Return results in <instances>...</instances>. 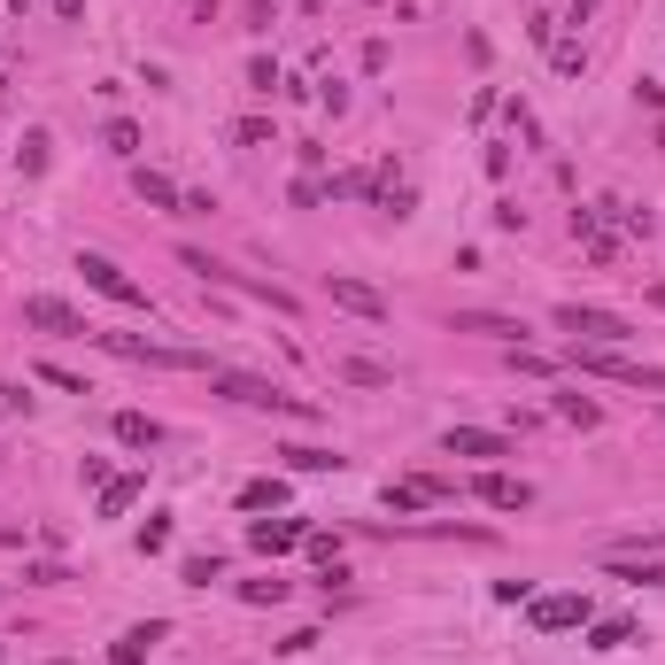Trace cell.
Segmentation results:
<instances>
[{
	"instance_id": "cell-27",
	"label": "cell",
	"mask_w": 665,
	"mask_h": 665,
	"mask_svg": "<svg viewBox=\"0 0 665 665\" xmlns=\"http://www.w3.org/2000/svg\"><path fill=\"white\" fill-rule=\"evenodd\" d=\"M109 147H116V155H140V124H132V116H116V124H109Z\"/></svg>"
},
{
	"instance_id": "cell-12",
	"label": "cell",
	"mask_w": 665,
	"mask_h": 665,
	"mask_svg": "<svg viewBox=\"0 0 665 665\" xmlns=\"http://www.w3.org/2000/svg\"><path fill=\"white\" fill-rule=\"evenodd\" d=\"M132 194H140L147 209H186V194H178V178L147 171V163H132Z\"/></svg>"
},
{
	"instance_id": "cell-6",
	"label": "cell",
	"mask_w": 665,
	"mask_h": 665,
	"mask_svg": "<svg viewBox=\"0 0 665 665\" xmlns=\"http://www.w3.org/2000/svg\"><path fill=\"white\" fill-rule=\"evenodd\" d=\"M449 333H480V341H526V318H503V310H457L449 318Z\"/></svg>"
},
{
	"instance_id": "cell-19",
	"label": "cell",
	"mask_w": 665,
	"mask_h": 665,
	"mask_svg": "<svg viewBox=\"0 0 665 665\" xmlns=\"http://www.w3.org/2000/svg\"><path fill=\"white\" fill-rule=\"evenodd\" d=\"M611 580H635V588H665V557H650V565H642V557H619V565H611Z\"/></svg>"
},
{
	"instance_id": "cell-2",
	"label": "cell",
	"mask_w": 665,
	"mask_h": 665,
	"mask_svg": "<svg viewBox=\"0 0 665 665\" xmlns=\"http://www.w3.org/2000/svg\"><path fill=\"white\" fill-rule=\"evenodd\" d=\"M557 333H573V348H619L635 341V325L619 310H596V302H557Z\"/></svg>"
},
{
	"instance_id": "cell-35",
	"label": "cell",
	"mask_w": 665,
	"mask_h": 665,
	"mask_svg": "<svg viewBox=\"0 0 665 665\" xmlns=\"http://www.w3.org/2000/svg\"><path fill=\"white\" fill-rule=\"evenodd\" d=\"M55 16H62V24H78V0H55Z\"/></svg>"
},
{
	"instance_id": "cell-33",
	"label": "cell",
	"mask_w": 665,
	"mask_h": 665,
	"mask_svg": "<svg viewBox=\"0 0 665 665\" xmlns=\"http://www.w3.org/2000/svg\"><path fill=\"white\" fill-rule=\"evenodd\" d=\"M8 410H31V395H24V387H0V418H8Z\"/></svg>"
},
{
	"instance_id": "cell-30",
	"label": "cell",
	"mask_w": 665,
	"mask_h": 665,
	"mask_svg": "<svg viewBox=\"0 0 665 665\" xmlns=\"http://www.w3.org/2000/svg\"><path fill=\"white\" fill-rule=\"evenodd\" d=\"M217 573H225V557H186V580H194V588H209Z\"/></svg>"
},
{
	"instance_id": "cell-18",
	"label": "cell",
	"mask_w": 665,
	"mask_h": 665,
	"mask_svg": "<svg viewBox=\"0 0 665 665\" xmlns=\"http://www.w3.org/2000/svg\"><path fill=\"white\" fill-rule=\"evenodd\" d=\"M279 457H287V472H341V457H333V449H310V441H294Z\"/></svg>"
},
{
	"instance_id": "cell-20",
	"label": "cell",
	"mask_w": 665,
	"mask_h": 665,
	"mask_svg": "<svg viewBox=\"0 0 665 665\" xmlns=\"http://www.w3.org/2000/svg\"><path fill=\"white\" fill-rule=\"evenodd\" d=\"M287 503V480H248L240 488V511H279Z\"/></svg>"
},
{
	"instance_id": "cell-17",
	"label": "cell",
	"mask_w": 665,
	"mask_h": 665,
	"mask_svg": "<svg viewBox=\"0 0 665 665\" xmlns=\"http://www.w3.org/2000/svg\"><path fill=\"white\" fill-rule=\"evenodd\" d=\"M627 642H635V619H596V627H588V650H627Z\"/></svg>"
},
{
	"instance_id": "cell-36",
	"label": "cell",
	"mask_w": 665,
	"mask_h": 665,
	"mask_svg": "<svg viewBox=\"0 0 665 665\" xmlns=\"http://www.w3.org/2000/svg\"><path fill=\"white\" fill-rule=\"evenodd\" d=\"M8 8H16V16H31V0H8Z\"/></svg>"
},
{
	"instance_id": "cell-26",
	"label": "cell",
	"mask_w": 665,
	"mask_h": 665,
	"mask_svg": "<svg viewBox=\"0 0 665 665\" xmlns=\"http://www.w3.org/2000/svg\"><path fill=\"white\" fill-rule=\"evenodd\" d=\"M550 62H557V78H580V70H588V55H580L573 39H557V47H550Z\"/></svg>"
},
{
	"instance_id": "cell-34",
	"label": "cell",
	"mask_w": 665,
	"mask_h": 665,
	"mask_svg": "<svg viewBox=\"0 0 665 665\" xmlns=\"http://www.w3.org/2000/svg\"><path fill=\"white\" fill-rule=\"evenodd\" d=\"M588 16H596V0H573V16H565V24H588Z\"/></svg>"
},
{
	"instance_id": "cell-23",
	"label": "cell",
	"mask_w": 665,
	"mask_h": 665,
	"mask_svg": "<svg viewBox=\"0 0 665 665\" xmlns=\"http://www.w3.org/2000/svg\"><path fill=\"white\" fill-rule=\"evenodd\" d=\"M16 171H47V132H24V147H16Z\"/></svg>"
},
{
	"instance_id": "cell-5",
	"label": "cell",
	"mask_w": 665,
	"mask_h": 665,
	"mask_svg": "<svg viewBox=\"0 0 665 665\" xmlns=\"http://www.w3.org/2000/svg\"><path fill=\"white\" fill-rule=\"evenodd\" d=\"M325 294H333V310H348V318H364V325H387V318H395V302H387L372 279H325Z\"/></svg>"
},
{
	"instance_id": "cell-1",
	"label": "cell",
	"mask_w": 665,
	"mask_h": 665,
	"mask_svg": "<svg viewBox=\"0 0 665 665\" xmlns=\"http://www.w3.org/2000/svg\"><path fill=\"white\" fill-rule=\"evenodd\" d=\"M209 387H217L225 403L271 410V418H302V426H310V418H325L318 403H302V395H287V387H271V379H256V372H225V364H217V372H209Z\"/></svg>"
},
{
	"instance_id": "cell-32",
	"label": "cell",
	"mask_w": 665,
	"mask_h": 665,
	"mask_svg": "<svg viewBox=\"0 0 665 665\" xmlns=\"http://www.w3.org/2000/svg\"><path fill=\"white\" fill-rule=\"evenodd\" d=\"M24 580H31V588H62L70 573H62V565H24Z\"/></svg>"
},
{
	"instance_id": "cell-15",
	"label": "cell",
	"mask_w": 665,
	"mask_h": 665,
	"mask_svg": "<svg viewBox=\"0 0 665 665\" xmlns=\"http://www.w3.org/2000/svg\"><path fill=\"white\" fill-rule=\"evenodd\" d=\"M116 441H124V449H155V441H163V426H155L147 410H116Z\"/></svg>"
},
{
	"instance_id": "cell-16",
	"label": "cell",
	"mask_w": 665,
	"mask_h": 665,
	"mask_svg": "<svg viewBox=\"0 0 665 665\" xmlns=\"http://www.w3.org/2000/svg\"><path fill=\"white\" fill-rule=\"evenodd\" d=\"M333 372H341L348 387H395V372H387V364H372V356H341Z\"/></svg>"
},
{
	"instance_id": "cell-14",
	"label": "cell",
	"mask_w": 665,
	"mask_h": 665,
	"mask_svg": "<svg viewBox=\"0 0 665 665\" xmlns=\"http://www.w3.org/2000/svg\"><path fill=\"white\" fill-rule=\"evenodd\" d=\"M441 480H387V511H426V503H441Z\"/></svg>"
},
{
	"instance_id": "cell-13",
	"label": "cell",
	"mask_w": 665,
	"mask_h": 665,
	"mask_svg": "<svg viewBox=\"0 0 665 665\" xmlns=\"http://www.w3.org/2000/svg\"><path fill=\"white\" fill-rule=\"evenodd\" d=\"M140 495H147L140 472H109V480H101V519H124V511H132Z\"/></svg>"
},
{
	"instance_id": "cell-28",
	"label": "cell",
	"mask_w": 665,
	"mask_h": 665,
	"mask_svg": "<svg viewBox=\"0 0 665 665\" xmlns=\"http://www.w3.org/2000/svg\"><path fill=\"white\" fill-rule=\"evenodd\" d=\"M39 379H47V387H62V395H93L86 379H78V372H62V364H39Z\"/></svg>"
},
{
	"instance_id": "cell-8",
	"label": "cell",
	"mask_w": 665,
	"mask_h": 665,
	"mask_svg": "<svg viewBox=\"0 0 665 665\" xmlns=\"http://www.w3.org/2000/svg\"><path fill=\"white\" fill-rule=\"evenodd\" d=\"M472 495H480L488 511H526V503H534V488H526V480H511V472H480V480H472Z\"/></svg>"
},
{
	"instance_id": "cell-4",
	"label": "cell",
	"mask_w": 665,
	"mask_h": 665,
	"mask_svg": "<svg viewBox=\"0 0 665 665\" xmlns=\"http://www.w3.org/2000/svg\"><path fill=\"white\" fill-rule=\"evenodd\" d=\"M24 325L55 333V341H86V333H93V325H86V310H70L62 294H31V302H24Z\"/></svg>"
},
{
	"instance_id": "cell-10",
	"label": "cell",
	"mask_w": 665,
	"mask_h": 665,
	"mask_svg": "<svg viewBox=\"0 0 665 665\" xmlns=\"http://www.w3.org/2000/svg\"><path fill=\"white\" fill-rule=\"evenodd\" d=\"M294 542H310V519H263V526H248V550H263V557L294 550Z\"/></svg>"
},
{
	"instance_id": "cell-9",
	"label": "cell",
	"mask_w": 665,
	"mask_h": 665,
	"mask_svg": "<svg viewBox=\"0 0 665 665\" xmlns=\"http://www.w3.org/2000/svg\"><path fill=\"white\" fill-rule=\"evenodd\" d=\"M163 635H171L163 619H140V627H124V635H116V650H109V665H147Z\"/></svg>"
},
{
	"instance_id": "cell-29",
	"label": "cell",
	"mask_w": 665,
	"mask_h": 665,
	"mask_svg": "<svg viewBox=\"0 0 665 665\" xmlns=\"http://www.w3.org/2000/svg\"><path fill=\"white\" fill-rule=\"evenodd\" d=\"M511 132H519L526 147H542V124H534V109H526V101H511Z\"/></svg>"
},
{
	"instance_id": "cell-3",
	"label": "cell",
	"mask_w": 665,
	"mask_h": 665,
	"mask_svg": "<svg viewBox=\"0 0 665 665\" xmlns=\"http://www.w3.org/2000/svg\"><path fill=\"white\" fill-rule=\"evenodd\" d=\"M78 271H86V287H93V294H109V302H124V310H155L140 279H124V263H109V256H78Z\"/></svg>"
},
{
	"instance_id": "cell-25",
	"label": "cell",
	"mask_w": 665,
	"mask_h": 665,
	"mask_svg": "<svg viewBox=\"0 0 665 665\" xmlns=\"http://www.w3.org/2000/svg\"><path fill=\"white\" fill-rule=\"evenodd\" d=\"M155 550H171V519H163V511L140 526V557H155Z\"/></svg>"
},
{
	"instance_id": "cell-21",
	"label": "cell",
	"mask_w": 665,
	"mask_h": 665,
	"mask_svg": "<svg viewBox=\"0 0 665 665\" xmlns=\"http://www.w3.org/2000/svg\"><path fill=\"white\" fill-rule=\"evenodd\" d=\"M557 418H565V426H604V410L588 403V395H557Z\"/></svg>"
},
{
	"instance_id": "cell-24",
	"label": "cell",
	"mask_w": 665,
	"mask_h": 665,
	"mask_svg": "<svg viewBox=\"0 0 665 665\" xmlns=\"http://www.w3.org/2000/svg\"><path fill=\"white\" fill-rule=\"evenodd\" d=\"M240 604H287V580H240Z\"/></svg>"
},
{
	"instance_id": "cell-31",
	"label": "cell",
	"mask_w": 665,
	"mask_h": 665,
	"mask_svg": "<svg viewBox=\"0 0 665 665\" xmlns=\"http://www.w3.org/2000/svg\"><path fill=\"white\" fill-rule=\"evenodd\" d=\"M248 86H256V93H271V86H279V62H271V55H256V62H248Z\"/></svg>"
},
{
	"instance_id": "cell-22",
	"label": "cell",
	"mask_w": 665,
	"mask_h": 665,
	"mask_svg": "<svg viewBox=\"0 0 665 665\" xmlns=\"http://www.w3.org/2000/svg\"><path fill=\"white\" fill-rule=\"evenodd\" d=\"M232 147H271V116H240L232 124Z\"/></svg>"
},
{
	"instance_id": "cell-11",
	"label": "cell",
	"mask_w": 665,
	"mask_h": 665,
	"mask_svg": "<svg viewBox=\"0 0 665 665\" xmlns=\"http://www.w3.org/2000/svg\"><path fill=\"white\" fill-rule=\"evenodd\" d=\"M580 619H588V596H542V604H534V627H542V635H565Z\"/></svg>"
},
{
	"instance_id": "cell-7",
	"label": "cell",
	"mask_w": 665,
	"mask_h": 665,
	"mask_svg": "<svg viewBox=\"0 0 665 665\" xmlns=\"http://www.w3.org/2000/svg\"><path fill=\"white\" fill-rule=\"evenodd\" d=\"M441 449H449V457H519V449H511V434H488V426H449V434H441Z\"/></svg>"
}]
</instances>
